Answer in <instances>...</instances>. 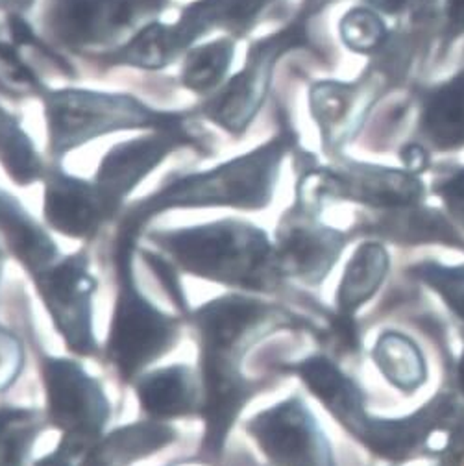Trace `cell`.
<instances>
[{"mask_svg": "<svg viewBox=\"0 0 464 466\" xmlns=\"http://www.w3.org/2000/svg\"><path fill=\"white\" fill-rule=\"evenodd\" d=\"M180 270L218 285L243 290H270L281 278L276 248L267 233L243 220L226 218L148 233Z\"/></svg>", "mask_w": 464, "mask_h": 466, "instance_id": "1", "label": "cell"}, {"mask_svg": "<svg viewBox=\"0 0 464 466\" xmlns=\"http://www.w3.org/2000/svg\"><path fill=\"white\" fill-rule=\"evenodd\" d=\"M293 145V134H279L241 157L166 184L126 213L121 231L137 238L152 217L177 208L265 209L272 202L281 161Z\"/></svg>", "mask_w": 464, "mask_h": 466, "instance_id": "2", "label": "cell"}, {"mask_svg": "<svg viewBox=\"0 0 464 466\" xmlns=\"http://www.w3.org/2000/svg\"><path fill=\"white\" fill-rule=\"evenodd\" d=\"M136 239L119 231L115 248L119 290L106 342V358L125 383L136 381L146 367L168 354L182 333V319L157 309L136 283Z\"/></svg>", "mask_w": 464, "mask_h": 466, "instance_id": "3", "label": "cell"}, {"mask_svg": "<svg viewBox=\"0 0 464 466\" xmlns=\"http://www.w3.org/2000/svg\"><path fill=\"white\" fill-rule=\"evenodd\" d=\"M46 116L54 154H64L93 137L123 128H166L178 125L125 95L55 91L46 95Z\"/></svg>", "mask_w": 464, "mask_h": 466, "instance_id": "4", "label": "cell"}, {"mask_svg": "<svg viewBox=\"0 0 464 466\" xmlns=\"http://www.w3.org/2000/svg\"><path fill=\"white\" fill-rule=\"evenodd\" d=\"M41 376L48 424L62 433V448L82 457L104 437L111 419L104 387L71 358H45Z\"/></svg>", "mask_w": 464, "mask_h": 466, "instance_id": "5", "label": "cell"}, {"mask_svg": "<svg viewBox=\"0 0 464 466\" xmlns=\"http://www.w3.org/2000/svg\"><path fill=\"white\" fill-rule=\"evenodd\" d=\"M422 197L424 184L417 174L359 161L308 170L298 186V200L304 208L324 198H340L381 209H399L417 206Z\"/></svg>", "mask_w": 464, "mask_h": 466, "instance_id": "6", "label": "cell"}, {"mask_svg": "<svg viewBox=\"0 0 464 466\" xmlns=\"http://www.w3.org/2000/svg\"><path fill=\"white\" fill-rule=\"evenodd\" d=\"M308 45V14L283 30L254 43L245 69L231 78L206 106L209 119L236 136L245 132L268 95L277 62L285 54Z\"/></svg>", "mask_w": 464, "mask_h": 466, "instance_id": "7", "label": "cell"}, {"mask_svg": "<svg viewBox=\"0 0 464 466\" xmlns=\"http://www.w3.org/2000/svg\"><path fill=\"white\" fill-rule=\"evenodd\" d=\"M89 265L87 252L80 250L55 259L32 276L55 331L66 340L69 352L78 358H93L98 352L93 331V299L98 281Z\"/></svg>", "mask_w": 464, "mask_h": 466, "instance_id": "8", "label": "cell"}, {"mask_svg": "<svg viewBox=\"0 0 464 466\" xmlns=\"http://www.w3.org/2000/svg\"><path fill=\"white\" fill-rule=\"evenodd\" d=\"M383 62L370 64L356 80H322L309 89V107L326 154L337 156L363 128L396 76Z\"/></svg>", "mask_w": 464, "mask_h": 466, "instance_id": "9", "label": "cell"}, {"mask_svg": "<svg viewBox=\"0 0 464 466\" xmlns=\"http://www.w3.org/2000/svg\"><path fill=\"white\" fill-rule=\"evenodd\" d=\"M247 431L277 466H335L329 442L298 398L283 400L252 417Z\"/></svg>", "mask_w": 464, "mask_h": 466, "instance_id": "10", "label": "cell"}, {"mask_svg": "<svg viewBox=\"0 0 464 466\" xmlns=\"http://www.w3.org/2000/svg\"><path fill=\"white\" fill-rule=\"evenodd\" d=\"M165 0H54L52 32L69 46H98L156 15Z\"/></svg>", "mask_w": 464, "mask_h": 466, "instance_id": "11", "label": "cell"}, {"mask_svg": "<svg viewBox=\"0 0 464 466\" xmlns=\"http://www.w3.org/2000/svg\"><path fill=\"white\" fill-rule=\"evenodd\" d=\"M189 141L180 125L159 128L156 134L117 145L106 154L95 186L115 217L125 198L174 150Z\"/></svg>", "mask_w": 464, "mask_h": 466, "instance_id": "12", "label": "cell"}, {"mask_svg": "<svg viewBox=\"0 0 464 466\" xmlns=\"http://www.w3.org/2000/svg\"><path fill=\"white\" fill-rule=\"evenodd\" d=\"M43 213L52 229L78 241L95 239L100 228L113 220L95 182L67 177L60 170L46 177Z\"/></svg>", "mask_w": 464, "mask_h": 466, "instance_id": "13", "label": "cell"}, {"mask_svg": "<svg viewBox=\"0 0 464 466\" xmlns=\"http://www.w3.org/2000/svg\"><path fill=\"white\" fill-rule=\"evenodd\" d=\"M344 245L342 233L320 224L295 220L291 215L281 224L274 247L279 274L315 285L335 265Z\"/></svg>", "mask_w": 464, "mask_h": 466, "instance_id": "14", "label": "cell"}, {"mask_svg": "<svg viewBox=\"0 0 464 466\" xmlns=\"http://www.w3.org/2000/svg\"><path fill=\"white\" fill-rule=\"evenodd\" d=\"M455 417V403L448 396L431 400L419 413L399 420H372L359 433V439L378 455L401 462L419 451L428 437L444 428Z\"/></svg>", "mask_w": 464, "mask_h": 466, "instance_id": "15", "label": "cell"}, {"mask_svg": "<svg viewBox=\"0 0 464 466\" xmlns=\"http://www.w3.org/2000/svg\"><path fill=\"white\" fill-rule=\"evenodd\" d=\"M141 411L156 422L200 417L202 387L198 370L189 365H170L143 372L136 380Z\"/></svg>", "mask_w": 464, "mask_h": 466, "instance_id": "16", "label": "cell"}, {"mask_svg": "<svg viewBox=\"0 0 464 466\" xmlns=\"http://www.w3.org/2000/svg\"><path fill=\"white\" fill-rule=\"evenodd\" d=\"M419 132L437 152L464 148V67L420 93Z\"/></svg>", "mask_w": 464, "mask_h": 466, "instance_id": "17", "label": "cell"}, {"mask_svg": "<svg viewBox=\"0 0 464 466\" xmlns=\"http://www.w3.org/2000/svg\"><path fill=\"white\" fill-rule=\"evenodd\" d=\"M293 370L302 378L308 389L328 407L333 417L359 437L368 422L363 407L361 389L344 376L328 358L313 356L300 361Z\"/></svg>", "mask_w": 464, "mask_h": 466, "instance_id": "18", "label": "cell"}, {"mask_svg": "<svg viewBox=\"0 0 464 466\" xmlns=\"http://www.w3.org/2000/svg\"><path fill=\"white\" fill-rule=\"evenodd\" d=\"M177 437V430L163 422L130 424L96 441L78 459L76 466H130L172 444Z\"/></svg>", "mask_w": 464, "mask_h": 466, "instance_id": "19", "label": "cell"}, {"mask_svg": "<svg viewBox=\"0 0 464 466\" xmlns=\"http://www.w3.org/2000/svg\"><path fill=\"white\" fill-rule=\"evenodd\" d=\"M0 233L5 236L10 254L30 276L39 274L60 259V248L54 239L5 191H0Z\"/></svg>", "mask_w": 464, "mask_h": 466, "instance_id": "20", "label": "cell"}, {"mask_svg": "<svg viewBox=\"0 0 464 466\" xmlns=\"http://www.w3.org/2000/svg\"><path fill=\"white\" fill-rule=\"evenodd\" d=\"M274 0H198L189 6L177 28L187 45L204 35L211 28L245 34Z\"/></svg>", "mask_w": 464, "mask_h": 466, "instance_id": "21", "label": "cell"}, {"mask_svg": "<svg viewBox=\"0 0 464 466\" xmlns=\"http://www.w3.org/2000/svg\"><path fill=\"white\" fill-rule=\"evenodd\" d=\"M388 272V256L378 243L361 245L348 263L338 287V311L354 313L374 297Z\"/></svg>", "mask_w": 464, "mask_h": 466, "instance_id": "22", "label": "cell"}, {"mask_svg": "<svg viewBox=\"0 0 464 466\" xmlns=\"http://www.w3.org/2000/svg\"><path fill=\"white\" fill-rule=\"evenodd\" d=\"M374 363L403 392H413L426 381V361L420 348L401 333H383L374 348Z\"/></svg>", "mask_w": 464, "mask_h": 466, "instance_id": "23", "label": "cell"}, {"mask_svg": "<svg viewBox=\"0 0 464 466\" xmlns=\"http://www.w3.org/2000/svg\"><path fill=\"white\" fill-rule=\"evenodd\" d=\"M392 211L379 222L378 233L399 243H444L460 247V239L448 220L431 209H419L415 206L388 209Z\"/></svg>", "mask_w": 464, "mask_h": 466, "instance_id": "24", "label": "cell"}, {"mask_svg": "<svg viewBox=\"0 0 464 466\" xmlns=\"http://www.w3.org/2000/svg\"><path fill=\"white\" fill-rule=\"evenodd\" d=\"M189 45L182 37L177 25L166 26L152 23L121 48L113 57L121 64H128L141 69H161L170 64Z\"/></svg>", "mask_w": 464, "mask_h": 466, "instance_id": "25", "label": "cell"}, {"mask_svg": "<svg viewBox=\"0 0 464 466\" xmlns=\"http://www.w3.org/2000/svg\"><path fill=\"white\" fill-rule=\"evenodd\" d=\"M43 420L34 410H0V466H26Z\"/></svg>", "mask_w": 464, "mask_h": 466, "instance_id": "26", "label": "cell"}, {"mask_svg": "<svg viewBox=\"0 0 464 466\" xmlns=\"http://www.w3.org/2000/svg\"><path fill=\"white\" fill-rule=\"evenodd\" d=\"M0 163L19 186H30L45 177L43 163L32 141L3 109H0Z\"/></svg>", "mask_w": 464, "mask_h": 466, "instance_id": "27", "label": "cell"}, {"mask_svg": "<svg viewBox=\"0 0 464 466\" xmlns=\"http://www.w3.org/2000/svg\"><path fill=\"white\" fill-rule=\"evenodd\" d=\"M342 45L361 56H376L390 43V30L385 19L368 6H354L338 21Z\"/></svg>", "mask_w": 464, "mask_h": 466, "instance_id": "28", "label": "cell"}, {"mask_svg": "<svg viewBox=\"0 0 464 466\" xmlns=\"http://www.w3.org/2000/svg\"><path fill=\"white\" fill-rule=\"evenodd\" d=\"M234 60V45L231 41H215L195 48L189 56L182 73L184 86L206 93L215 89Z\"/></svg>", "mask_w": 464, "mask_h": 466, "instance_id": "29", "label": "cell"}, {"mask_svg": "<svg viewBox=\"0 0 464 466\" xmlns=\"http://www.w3.org/2000/svg\"><path fill=\"white\" fill-rule=\"evenodd\" d=\"M413 274L433 287L444 302L464 320V265L442 267L439 263H422L413 268Z\"/></svg>", "mask_w": 464, "mask_h": 466, "instance_id": "30", "label": "cell"}, {"mask_svg": "<svg viewBox=\"0 0 464 466\" xmlns=\"http://www.w3.org/2000/svg\"><path fill=\"white\" fill-rule=\"evenodd\" d=\"M25 346L15 331L0 326V392H6L23 374Z\"/></svg>", "mask_w": 464, "mask_h": 466, "instance_id": "31", "label": "cell"}, {"mask_svg": "<svg viewBox=\"0 0 464 466\" xmlns=\"http://www.w3.org/2000/svg\"><path fill=\"white\" fill-rule=\"evenodd\" d=\"M143 258L148 263V267L152 268V272H156L159 281L165 285L166 293L172 297V302L182 309V313L189 315L187 313V300H186V295H184V290H182L178 274H177V270H174V267L170 265V261H166L159 254H152V252H146V250L143 252Z\"/></svg>", "mask_w": 464, "mask_h": 466, "instance_id": "32", "label": "cell"}, {"mask_svg": "<svg viewBox=\"0 0 464 466\" xmlns=\"http://www.w3.org/2000/svg\"><path fill=\"white\" fill-rule=\"evenodd\" d=\"M435 191L444 200L449 213L464 224V168L453 172L435 186Z\"/></svg>", "mask_w": 464, "mask_h": 466, "instance_id": "33", "label": "cell"}, {"mask_svg": "<svg viewBox=\"0 0 464 466\" xmlns=\"http://www.w3.org/2000/svg\"><path fill=\"white\" fill-rule=\"evenodd\" d=\"M442 50L464 35V0H442Z\"/></svg>", "mask_w": 464, "mask_h": 466, "instance_id": "34", "label": "cell"}, {"mask_svg": "<svg viewBox=\"0 0 464 466\" xmlns=\"http://www.w3.org/2000/svg\"><path fill=\"white\" fill-rule=\"evenodd\" d=\"M331 331L335 340L346 352H354V350L359 348V329L352 313L338 311L331 320Z\"/></svg>", "mask_w": 464, "mask_h": 466, "instance_id": "35", "label": "cell"}, {"mask_svg": "<svg viewBox=\"0 0 464 466\" xmlns=\"http://www.w3.org/2000/svg\"><path fill=\"white\" fill-rule=\"evenodd\" d=\"M399 159L403 163V168L409 170L413 174H422L429 167V154L424 145L420 143H409L405 145L399 152Z\"/></svg>", "mask_w": 464, "mask_h": 466, "instance_id": "36", "label": "cell"}, {"mask_svg": "<svg viewBox=\"0 0 464 466\" xmlns=\"http://www.w3.org/2000/svg\"><path fill=\"white\" fill-rule=\"evenodd\" d=\"M464 461V422L455 428L449 437L446 453L442 457V466H462Z\"/></svg>", "mask_w": 464, "mask_h": 466, "instance_id": "37", "label": "cell"}, {"mask_svg": "<svg viewBox=\"0 0 464 466\" xmlns=\"http://www.w3.org/2000/svg\"><path fill=\"white\" fill-rule=\"evenodd\" d=\"M413 0H365V6L372 8L379 15L399 17L411 8Z\"/></svg>", "mask_w": 464, "mask_h": 466, "instance_id": "38", "label": "cell"}, {"mask_svg": "<svg viewBox=\"0 0 464 466\" xmlns=\"http://www.w3.org/2000/svg\"><path fill=\"white\" fill-rule=\"evenodd\" d=\"M10 30H12V35H14L17 45H28V43L35 41V37L32 34V28L17 15H14L10 19Z\"/></svg>", "mask_w": 464, "mask_h": 466, "instance_id": "39", "label": "cell"}, {"mask_svg": "<svg viewBox=\"0 0 464 466\" xmlns=\"http://www.w3.org/2000/svg\"><path fill=\"white\" fill-rule=\"evenodd\" d=\"M457 378H459V387L464 394V352H462V358L459 361V370H457Z\"/></svg>", "mask_w": 464, "mask_h": 466, "instance_id": "40", "label": "cell"}, {"mask_svg": "<svg viewBox=\"0 0 464 466\" xmlns=\"http://www.w3.org/2000/svg\"><path fill=\"white\" fill-rule=\"evenodd\" d=\"M3 265H5V252L0 248V276H3Z\"/></svg>", "mask_w": 464, "mask_h": 466, "instance_id": "41", "label": "cell"}, {"mask_svg": "<svg viewBox=\"0 0 464 466\" xmlns=\"http://www.w3.org/2000/svg\"><path fill=\"white\" fill-rule=\"evenodd\" d=\"M311 3H317V0H311Z\"/></svg>", "mask_w": 464, "mask_h": 466, "instance_id": "42", "label": "cell"}]
</instances>
